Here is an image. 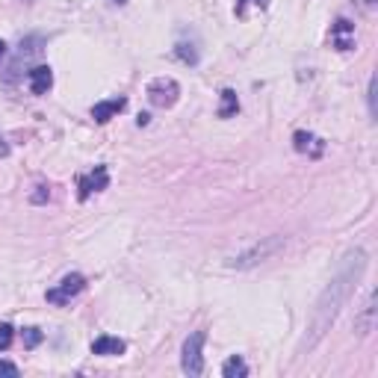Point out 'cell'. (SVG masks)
Instances as JSON below:
<instances>
[{
	"label": "cell",
	"mask_w": 378,
	"mask_h": 378,
	"mask_svg": "<svg viewBox=\"0 0 378 378\" xmlns=\"http://www.w3.org/2000/svg\"><path fill=\"white\" fill-rule=\"evenodd\" d=\"M366 260H370V258H366L363 249L346 251V258L340 260L334 278H331L328 287L316 298L314 314H310V322H307V331H305V340H302V346H298V354L314 352L316 343L331 331V325H334L337 316H340V310L349 305L352 293L358 290L361 278L366 272Z\"/></svg>",
	"instance_id": "cell-1"
},
{
	"label": "cell",
	"mask_w": 378,
	"mask_h": 378,
	"mask_svg": "<svg viewBox=\"0 0 378 378\" xmlns=\"http://www.w3.org/2000/svg\"><path fill=\"white\" fill-rule=\"evenodd\" d=\"M284 237H266V240H260L258 246H251V249H246L242 254H237V258H231L228 260V266L231 269H251V266H258V263H263V260H269L272 254H278L284 249Z\"/></svg>",
	"instance_id": "cell-2"
},
{
	"label": "cell",
	"mask_w": 378,
	"mask_h": 378,
	"mask_svg": "<svg viewBox=\"0 0 378 378\" xmlns=\"http://www.w3.org/2000/svg\"><path fill=\"white\" fill-rule=\"evenodd\" d=\"M204 331L189 334L183 343V354H181V366L186 375H201L204 372Z\"/></svg>",
	"instance_id": "cell-3"
},
{
	"label": "cell",
	"mask_w": 378,
	"mask_h": 378,
	"mask_svg": "<svg viewBox=\"0 0 378 378\" xmlns=\"http://www.w3.org/2000/svg\"><path fill=\"white\" fill-rule=\"evenodd\" d=\"M83 287H86V278L83 275H77V272L74 275H65L57 287H51V290H48V302L62 307V305H69L74 296H80Z\"/></svg>",
	"instance_id": "cell-4"
},
{
	"label": "cell",
	"mask_w": 378,
	"mask_h": 378,
	"mask_svg": "<svg viewBox=\"0 0 378 378\" xmlns=\"http://www.w3.org/2000/svg\"><path fill=\"white\" fill-rule=\"evenodd\" d=\"M177 95H181V86H177L172 77H157V80L148 83V101L160 109L172 107L177 101Z\"/></svg>",
	"instance_id": "cell-5"
},
{
	"label": "cell",
	"mask_w": 378,
	"mask_h": 378,
	"mask_svg": "<svg viewBox=\"0 0 378 378\" xmlns=\"http://www.w3.org/2000/svg\"><path fill=\"white\" fill-rule=\"evenodd\" d=\"M107 186H109V169L107 165H95L92 172L80 174V181H77V198L86 201L89 195L101 192V189H107Z\"/></svg>",
	"instance_id": "cell-6"
},
{
	"label": "cell",
	"mask_w": 378,
	"mask_h": 378,
	"mask_svg": "<svg viewBox=\"0 0 378 378\" xmlns=\"http://www.w3.org/2000/svg\"><path fill=\"white\" fill-rule=\"evenodd\" d=\"M372 328H375V293L370 290L363 298V305L358 307V314H354V331H358L361 337H366Z\"/></svg>",
	"instance_id": "cell-7"
},
{
	"label": "cell",
	"mask_w": 378,
	"mask_h": 378,
	"mask_svg": "<svg viewBox=\"0 0 378 378\" xmlns=\"http://www.w3.org/2000/svg\"><path fill=\"white\" fill-rule=\"evenodd\" d=\"M331 42H334L337 51H352L354 48V24L346 18H340L334 27H331Z\"/></svg>",
	"instance_id": "cell-8"
},
{
	"label": "cell",
	"mask_w": 378,
	"mask_h": 378,
	"mask_svg": "<svg viewBox=\"0 0 378 378\" xmlns=\"http://www.w3.org/2000/svg\"><path fill=\"white\" fill-rule=\"evenodd\" d=\"M27 80H30L33 95H48V89L53 86V71L48 69V65H36V69H30Z\"/></svg>",
	"instance_id": "cell-9"
},
{
	"label": "cell",
	"mask_w": 378,
	"mask_h": 378,
	"mask_svg": "<svg viewBox=\"0 0 378 378\" xmlns=\"http://www.w3.org/2000/svg\"><path fill=\"white\" fill-rule=\"evenodd\" d=\"M125 107H127L125 98H109V101H101V104H95V107H92V118L98 121V125H107V121H109V118H116Z\"/></svg>",
	"instance_id": "cell-10"
},
{
	"label": "cell",
	"mask_w": 378,
	"mask_h": 378,
	"mask_svg": "<svg viewBox=\"0 0 378 378\" xmlns=\"http://www.w3.org/2000/svg\"><path fill=\"white\" fill-rule=\"evenodd\" d=\"M293 148L298 154H310V157H319L322 154V142L314 136V133H307V130H296V136H293Z\"/></svg>",
	"instance_id": "cell-11"
},
{
	"label": "cell",
	"mask_w": 378,
	"mask_h": 378,
	"mask_svg": "<svg viewBox=\"0 0 378 378\" xmlns=\"http://www.w3.org/2000/svg\"><path fill=\"white\" fill-rule=\"evenodd\" d=\"M127 343L118 337H98L92 343V354H101V358H116V354H125Z\"/></svg>",
	"instance_id": "cell-12"
},
{
	"label": "cell",
	"mask_w": 378,
	"mask_h": 378,
	"mask_svg": "<svg viewBox=\"0 0 378 378\" xmlns=\"http://www.w3.org/2000/svg\"><path fill=\"white\" fill-rule=\"evenodd\" d=\"M237 113H240V98L233 89H225V92H222V104H219V118H231Z\"/></svg>",
	"instance_id": "cell-13"
},
{
	"label": "cell",
	"mask_w": 378,
	"mask_h": 378,
	"mask_svg": "<svg viewBox=\"0 0 378 378\" xmlns=\"http://www.w3.org/2000/svg\"><path fill=\"white\" fill-rule=\"evenodd\" d=\"M222 375L225 378H246L249 375V363L240 358V354H233L231 361H225V366H222Z\"/></svg>",
	"instance_id": "cell-14"
},
{
	"label": "cell",
	"mask_w": 378,
	"mask_h": 378,
	"mask_svg": "<svg viewBox=\"0 0 378 378\" xmlns=\"http://www.w3.org/2000/svg\"><path fill=\"white\" fill-rule=\"evenodd\" d=\"M177 57H181L186 65H195L198 62V48H195V44H186V42H177Z\"/></svg>",
	"instance_id": "cell-15"
},
{
	"label": "cell",
	"mask_w": 378,
	"mask_h": 378,
	"mask_svg": "<svg viewBox=\"0 0 378 378\" xmlns=\"http://www.w3.org/2000/svg\"><path fill=\"white\" fill-rule=\"evenodd\" d=\"M21 337H24V346H27V349H36L39 343L44 340V334H42L39 328H24V334H21Z\"/></svg>",
	"instance_id": "cell-16"
},
{
	"label": "cell",
	"mask_w": 378,
	"mask_h": 378,
	"mask_svg": "<svg viewBox=\"0 0 378 378\" xmlns=\"http://www.w3.org/2000/svg\"><path fill=\"white\" fill-rule=\"evenodd\" d=\"M12 337H15V331H12V325H6V322H3V325H0V352H3V349H9V346H12Z\"/></svg>",
	"instance_id": "cell-17"
},
{
	"label": "cell",
	"mask_w": 378,
	"mask_h": 378,
	"mask_svg": "<svg viewBox=\"0 0 378 378\" xmlns=\"http://www.w3.org/2000/svg\"><path fill=\"white\" fill-rule=\"evenodd\" d=\"M48 198H51V189H48V186H36V192L30 195V201H33V204H44Z\"/></svg>",
	"instance_id": "cell-18"
},
{
	"label": "cell",
	"mask_w": 378,
	"mask_h": 378,
	"mask_svg": "<svg viewBox=\"0 0 378 378\" xmlns=\"http://www.w3.org/2000/svg\"><path fill=\"white\" fill-rule=\"evenodd\" d=\"M249 3L266 9V6H269V0H237V15H246V6H249Z\"/></svg>",
	"instance_id": "cell-19"
},
{
	"label": "cell",
	"mask_w": 378,
	"mask_h": 378,
	"mask_svg": "<svg viewBox=\"0 0 378 378\" xmlns=\"http://www.w3.org/2000/svg\"><path fill=\"white\" fill-rule=\"evenodd\" d=\"M366 101H370V116H375V77L370 80V89H366Z\"/></svg>",
	"instance_id": "cell-20"
},
{
	"label": "cell",
	"mask_w": 378,
	"mask_h": 378,
	"mask_svg": "<svg viewBox=\"0 0 378 378\" xmlns=\"http://www.w3.org/2000/svg\"><path fill=\"white\" fill-rule=\"evenodd\" d=\"M0 375H18V366L9 361H0Z\"/></svg>",
	"instance_id": "cell-21"
},
{
	"label": "cell",
	"mask_w": 378,
	"mask_h": 378,
	"mask_svg": "<svg viewBox=\"0 0 378 378\" xmlns=\"http://www.w3.org/2000/svg\"><path fill=\"white\" fill-rule=\"evenodd\" d=\"M3 157H9V145H6V139L0 136V160H3Z\"/></svg>",
	"instance_id": "cell-22"
},
{
	"label": "cell",
	"mask_w": 378,
	"mask_h": 378,
	"mask_svg": "<svg viewBox=\"0 0 378 378\" xmlns=\"http://www.w3.org/2000/svg\"><path fill=\"white\" fill-rule=\"evenodd\" d=\"M6 57V44H3V39H0V60Z\"/></svg>",
	"instance_id": "cell-23"
},
{
	"label": "cell",
	"mask_w": 378,
	"mask_h": 378,
	"mask_svg": "<svg viewBox=\"0 0 378 378\" xmlns=\"http://www.w3.org/2000/svg\"><path fill=\"white\" fill-rule=\"evenodd\" d=\"M107 3H116V6H121V3H127V0H107Z\"/></svg>",
	"instance_id": "cell-24"
}]
</instances>
